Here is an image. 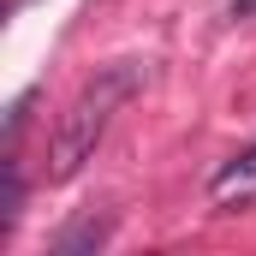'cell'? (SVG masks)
<instances>
[{
	"mask_svg": "<svg viewBox=\"0 0 256 256\" xmlns=\"http://www.w3.org/2000/svg\"><path fill=\"white\" fill-rule=\"evenodd\" d=\"M137 90H143V66L137 60H114V66H102V72L72 96V108H66L60 126H54V143H48V185H66V179L96 155V143L108 137L114 114L126 108Z\"/></svg>",
	"mask_w": 256,
	"mask_h": 256,
	"instance_id": "6da1fadb",
	"label": "cell"
},
{
	"mask_svg": "<svg viewBox=\"0 0 256 256\" xmlns=\"http://www.w3.org/2000/svg\"><path fill=\"white\" fill-rule=\"evenodd\" d=\"M250 196H256V143L244 155L220 161V173L208 179V202L214 208H232V202H250Z\"/></svg>",
	"mask_w": 256,
	"mask_h": 256,
	"instance_id": "7a4b0ae2",
	"label": "cell"
},
{
	"mask_svg": "<svg viewBox=\"0 0 256 256\" xmlns=\"http://www.w3.org/2000/svg\"><path fill=\"white\" fill-rule=\"evenodd\" d=\"M18 208H24V179H18V155L0 161V238L18 226Z\"/></svg>",
	"mask_w": 256,
	"mask_h": 256,
	"instance_id": "3957f363",
	"label": "cell"
},
{
	"mask_svg": "<svg viewBox=\"0 0 256 256\" xmlns=\"http://www.w3.org/2000/svg\"><path fill=\"white\" fill-rule=\"evenodd\" d=\"M102 238H108V226L84 220V226H72V232H60V238H54V250H60V256H72V250H96Z\"/></svg>",
	"mask_w": 256,
	"mask_h": 256,
	"instance_id": "277c9868",
	"label": "cell"
},
{
	"mask_svg": "<svg viewBox=\"0 0 256 256\" xmlns=\"http://www.w3.org/2000/svg\"><path fill=\"white\" fill-rule=\"evenodd\" d=\"M30 108H36V90H24V96H18V102L6 108V155L18 149V131L30 126Z\"/></svg>",
	"mask_w": 256,
	"mask_h": 256,
	"instance_id": "5b68a950",
	"label": "cell"
},
{
	"mask_svg": "<svg viewBox=\"0 0 256 256\" xmlns=\"http://www.w3.org/2000/svg\"><path fill=\"white\" fill-rule=\"evenodd\" d=\"M232 18H256V0H232Z\"/></svg>",
	"mask_w": 256,
	"mask_h": 256,
	"instance_id": "8992f818",
	"label": "cell"
}]
</instances>
